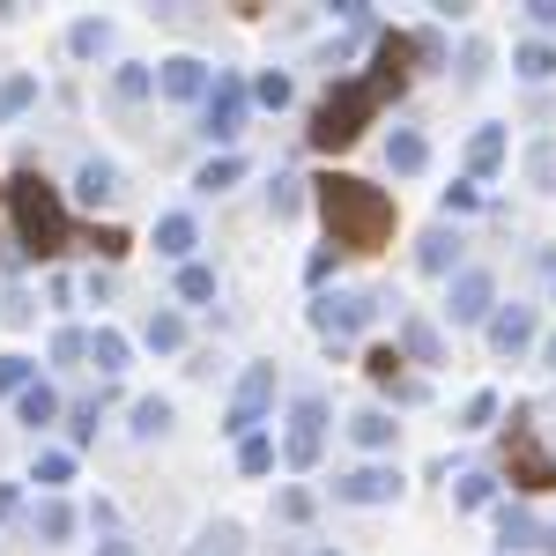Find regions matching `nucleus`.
Masks as SVG:
<instances>
[{"label":"nucleus","instance_id":"obj_1","mask_svg":"<svg viewBox=\"0 0 556 556\" xmlns=\"http://www.w3.org/2000/svg\"><path fill=\"white\" fill-rule=\"evenodd\" d=\"M408 38H379V67L371 75H356V83H334L327 89V104H319V119H312V141L319 149H349L356 134L379 119V104L386 97H401L408 89Z\"/></svg>","mask_w":556,"mask_h":556},{"label":"nucleus","instance_id":"obj_2","mask_svg":"<svg viewBox=\"0 0 556 556\" xmlns=\"http://www.w3.org/2000/svg\"><path fill=\"white\" fill-rule=\"evenodd\" d=\"M319 215H327V245L334 253H371L393 238V193L364 178H319Z\"/></svg>","mask_w":556,"mask_h":556},{"label":"nucleus","instance_id":"obj_3","mask_svg":"<svg viewBox=\"0 0 556 556\" xmlns=\"http://www.w3.org/2000/svg\"><path fill=\"white\" fill-rule=\"evenodd\" d=\"M8 215H15V238H23L30 260H60L67 253V201H60L38 172L8 178Z\"/></svg>","mask_w":556,"mask_h":556},{"label":"nucleus","instance_id":"obj_4","mask_svg":"<svg viewBox=\"0 0 556 556\" xmlns=\"http://www.w3.org/2000/svg\"><path fill=\"white\" fill-rule=\"evenodd\" d=\"M201 134H208V141H238V134H245V83H238L230 67H215L208 97H201Z\"/></svg>","mask_w":556,"mask_h":556},{"label":"nucleus","instance_id":"obj_5","mask_svg":"<svg viewBox=\"0 0 556 556\" xmlns=\"http://www.w3.org/2000/svg\"><path fill=\"white\" fill-rule=\"evenodd\" d=\"M319 445H327V401H319V393H298V401H290L282 460H290V468H319Z\"/></svg>","mask_w":556,"mask_h":556},{"label":"nucleus","instance_id":"obj_6","mask_svg":"<svg viewBox=\"0 0 556 556\" xmlns=\"http://www.w3.org/2000/svg\"><path fill=\"white\" fill-rule=\"evenodd\" d=\"M267 401H275V364H253V371L238 379V393H230V416H223V430H230V438H253L260 416H267Z\"/></svg>","mask_w":556,"mask_h":556},{"label":"nucleus","instance_id":"obj_7","mask_svg":"<svg viewBox=\"0 0 556 556\" xmlns=\"http://www.w3.org/2000/svg\"><path fill=\"white\" fill-rule=\"evenodd\" d=\"M379 319V298L371 290H349V298H319L312 304V327L327 334V342H342V334H364Z\"/></svg>","mask_w":556,"mask_h":556},{"label":"nucleus","instance_id":"obj_8","mask_svg":"<svg viewBox=\"0 0 556 556\" xmlns=\"http://www.w3.org/2000/svg\"><path fill=\"white\" fill-rule=\"evenodd\" d=\"M445 312H453V327H482V319L497 312V282H490V267H460L453 290H445Z\"/></svg>","mask_w":556,"mask_h":556},{"label":"nucleus","instance_id":"obj_9","mask_svg":"<svg viewBox=\"0 0 556 556\" xmlns=\"http://www.w3.org/2000/svg\"><path fill=\"white\" fill-rule=\"evenodd\" d=\"M505 460H513L519 490H556V460L534 445V430H527V416H513V438H505Z\"/></svg>","mask_w":556,"mask_h":556},{"label":"nucleus","instance_id":"obj_10","mask_svg":"<svg viewBox=\"0 0 556 556\" xmlns=\"http://www.w3.org/2000/svg\"><path fill=\"white\" fill-rule=\"evenodd\" d=\"M208 60H193V52H172V60H164V67H156V89H164V97H172V104H201V97H208Z\"/></svg>","mask_w":556,"mask_h":556},{"label":"nucleus","instance_id":"obj_11","mask_svg":"<svg viewBox=\"0 0 556 556\" xmlns=\"http://www.w3.org/2000/svg\"><path fill=\"white\" fill-rule=\"evenodd\" d=\"M334 497L342 505H393L401 497V475L393 468H349V475H334Z\"/></svg>","mask_w":556,"mask_h":556},{"label":"nucleus","instance_id":"obj_12","mask_svg":"<svg viewBox=\"0 0 556 556\" xmlns=\"http://www.w3.org/2000/svg\"><path fill=\"white\" fill-rule=\"evenodd\" d=\"M482 327H490V349H497V356H519V349H534V304H505V312H490Z\"/></svg>","mask_w":556,"mask_h":556},{"label":"nucleus","instance_id":"obj_13","mask_svg":"<svg viewBox=\"0 0 556 556\" xmlns=\"http://www.w3.org/2000/svg\"><path fill=\"white\" fill-rule=\"evenodd\" d=\"M393 356H408V364H445V342H438V327L430 319H401V334H393Z\"/></svg>","mask_w":556,"mask_h":556},{"label":"nucleus","instance_id":"obj_14","mask_svg":"<svg viewBox=\"0 0 556 556\" xmlns=\"http://www.w3.org/2000/svg\"><path fill=\"white\" fill-rule=\"evenodd\" d=\"M416 267L424 275H460V230H424V245H416Z\"/></svg>","mask_w":556,"mask_h":556},{"label":"nucleus","instance_id":"obj_15","mask_svg":"<svg viewBox=\"0 0 556 556\" xmlns=\"http://www.w3.org/2000/svg\"><path fill=\"white\" fill-rule=\"evenodd\" d=\"M193 245H201V230H193V215H186V208L156 215V253H164V260H178V267H186V260H193Z\"/></svg>","mask_w":556,"mask_h":556},{"label":"nucleus","instance_id":"obj_16","mask_svg":"<svg viewBox=\"0 0 556 556\" xmlns=\"http://www.w3.org/2000/svg\"><path fill=\"white\" fill-rule=\"evenodd\" d=\"M386 164H393L401 178H416V172L430 164V141H424L416 127H393V134H386Z\"/></svg>","mask_w":556,"mask_h":556},{"label":"nucleus","instance_id":"obj_17","mask_svg":"<svg viewBox=\"0 0 556 556\" xmlns=\"http://www.w3.org/2000/svg\"><path fill=\"white\" fill-rule=\"evenodd\" d=\"M497 542H505V556L542 549V519L527 513V505H505V519H497Z\"/></svg>","mask_w":556,"mask_h":556},{"label":"nucleus","instance_id":"obj_18","mask_svg":"<svg viewBox=\"0 0 556 556\" xmlns=\"http://www.w3.org/2000/svg\"><path fill=\"white\" fill-rule=\"evenodd\" d=\"M112 193H119V164L89 156L83 172H75V201H89V208H97V201H112Z\"/></svg>","mask_w":556,"mask_h":556},{"label":"nucleus","instance_id":"obj_19","mask_svg":"<svg viewBox=\"0 0 556 556\" xmlns=\"http://www.w3.org/2000/svg\"><path fill=\"white\" fill-rule=\"evenodd\" d=\"M30 534H38V542H67V534H75V505H67V497H38Z\"/></svg>","mask_w":556,"mask_h":556},{"label":"nucleus","instance_id":"obj_20","mask_svg":"<svg viewBox=\"0 0 556 556\" xmlns=\"http://www.w3.org/2000/svg\"><path fill=\"white\" fill-rule=\"evenodd\" d=\"M393 416H386V408H356V416H349V438H356V445H364V453H386V445H393Z\"/></svg>","mask_w":556,"mask_h":556},{"label":"nucleus","instance_id":"obj_21","mask_svg":"<svg viewBox=\"0 0 556 556\" xmlns=\"http://www.w3.org/2000/svg\"><path fill=\"white\" fill-rule=\"evenodd\" d=\"M15 416H23V424H30V430H45V424H52V416H60V393H52V386H45V379H30V386H23V393H15Z\"/></svg>","mask_w":556,"mask_h":556},{"label":"nucleus","instance_id":"obj_22","mask_svg":"<svg viewBox=\"0 0 556 556\" xmlns=\"http://www.w3.org/2000/svg\"><path fill=\"white\" fill-rule=\"evenodd\" d=\"M67 52H75V60H104V52H112V23H104V15H83V23L67 30Z\"/></svg>","mask_w":556,"mask_h":556},{"label":"nucleus","instance_id":"obj_23","mask_svg":"<svg viewBox=\"0 0 556 556\" xmlns=\"http://www.w3.org/2000/svg\"><path fill=\"white\" fill-rule=\"evenodd\" d=\"M505 164V127H475V141H468V172L475 178H490Z\"/></svg>","mask_w":556,"mask_h":556},{"label":"nucleus","instance_id":"obj_24","mask_svg":"<svg viewBox=\"0 0 556 556\" xmlns=\"http://www.w3.org/2000/svg\"><path fill=\"white\" fill-rule=\"evenodd\" d=\"M141 342L156 349V356H178V349H186V319H178V312H149Z\"/></svg>","mask_w":556,"mask_h":556},{"label":"nucleus","instance_id":"obj_25","mask_svg":"<svg viewBox=\"0 0 556 556\" xmlns=\"http://www.w3.org/2000/svg\"><path fill=\"white\" fill-rule=\"evenodd\" d=\"M89 364H97L104 379L127 371V334H119V327H97V334H89Z\"/></svg>","mask_w":556,"mask_h":556},{"label":"nucleus","instance_id":"obj_26","mask_svg":"<svg viewBox=\"0 0 556 556\" xmlns=\"http://www.w3.org/2000/svg\"><path fill=\"white\" fill-rule=\"evenodd\" d=\"M127 430H134V438H164V430H172V401H164V393H141Z\"/></svg>","mask_w":556,"mask_h":556},{"label":"nucleus","instance_id":"obj_27","mask_svg":"<svg viewBox=\"0 0 556 556\" xmlns=\"http://www.w3.org/2000/svg\"><path fill=\"white\" fill-rule=\"evenodd\" d=\"M513 67L527 75V83H549V75H556V45H549V38H527V45L513 52Z\"/></svg>","mask_w":556,"mask_h":556},{"label":"nucleus","instance_id":"obj_28","mask_svg":"<svg viewBox=\"0 0 556 556\" xmlns=\"http://www.w3.org/2000/svg\"><path fill=\"white\" fill-rule=\"evenodd\" d=\"M238 178H245V156H230V149H223V156H208V164H201V178H193V186H201V193H230Z\"/></svg>","mask_w":556,"mask_h":556},{"label":"nucleus","instance_id":"obj_29","mask_svg":"<svg viewBox=\"0 0 556 556\" xmlns=\"http://www.w3.org/2000/svg\"><path fill=\"white\" fill-rule=\"evenodd\" d=\"M30 482H45V497H60V482H75V453H38V468H30Z\"/></svg>","mask_w":556,"mask_h":556},{"label":"nucleus","instance_id":"obj_30","mask_svg":"<svg viewBox=\"0 0 556 556\" xmlns=\"http://www.w3.org/2000/svg\"><path fill=\"white\" fill-rule=\"evenodd\" d=\"M30 104H38V75H8V83H0V127H8L15 112H30Z\"/></svg>","mask_w":556,"mask_h":556},{"label":"nucleus","instance_id":"obj_31","mask_svg":"<svg viewBox=\"0 0 556 556\" xmlns=\"http://www.w3.org/2000/svg\"><path fill=\"white\" fill-rule=\"evenodd\" d=\"M208 298H215V267L186 260V267H178V304H208Z\"/></svg>","mask_w":556,"mask_h":556},{"label":"nucleus","instance_id":"obj_32","mask_svg":"<svg viewBox=\"0 0 556 556\" xmlns=\"http://www.w3.org/2000/svg\"><path fill=\"white\" fill-rule=\"evenodd\" d=\"M149 89H156V75H149V67H141V60H127V67H119V75H112V97H119V104H141V97H149Z\"/></svg>","mask_w":556,"mask_h":556},{"label":"nucleus","instance_id":"obj_33","mask_svg":"<svg viewBox=\"0 0 556 556\" xmlns=\"http://www.w3.org/2000/svg\"><path fill=\"white\" fill-rule=\"evenodd\" d=\"M267 468H275V438H260V430L238 438V475H267Z\"/></svg>","mask_w":556,"mask_h":556},{"label":"nucleus","instance_id":"obj_34","mask_svg":"<svg viewBox=\"0 0 556 556\" xmlns=\"http://www.w3.org/2000/svg\"><path fill=\"white\" fill-rule=\"evenodd\" d=\"M193 556H245V534H238V527L223 519V527H208V534L193 542Z\"/></svg>","mask_w":556,"mask_h":556},{"label":"nucleus","instance_id":"obj_35","mask_svg":"<svg viewBox=\"0 0 556 556\" xmlns=\"http://www.w3.org/2000/svg\"><path fill=\"white\" fill-rule=\"evenodd\" d=\"M245 97H260L267 112H282V104H290V75H282V67H267V75H260V83L245 89Z\"/></svg>","mask_w":556,"mask_h":556},{"label":"nucleus","instance_id":"obj_36","mask_svg":"<svg viewBox=\"0 0 556 556\" xmlns=\"http://www.w3.org/2000/svg\"><path fill=\"white\" fill-rule=\"evenodd\" d=\"M83 356H89L83 327H60V334H52V364H83Z\"/></svg>","mask_w":556,"mask_h":556},{"label":"nucleus","instance_id":"obj_37","mask_svg":"<svg viewBox=\"0 0 556 556\" xmlns=\"http://www.w3.org/2000/svg\"><path fill=\"white\" fill-rule=\"evenodd\" d=\"M267 201H275V215H298L304 208V178H275V186H267Z\"/></svg>","mask_w":556,"mask_h":556},{"label":"nucleus","instance_id":"obj_38","mask_svg":"<svg viewBox=\"0 0 556 556\" xmlns=\"http://www.w3.org/2000/svg\"><path fill=\"white\" fill-rule=\"evenodd\" d=\"M482 75H490V45L468 38V45H460V83H482Z\"/></svg>","mask_w":556,"mask_h":556},{"label":"nucleus","instance_id":"obj_39","mask_svg":"<svg viewBox=\"0 0 556 556\" xmlns=\"http://www.w3.org/2000/svg\"><path fill=\"white\" fill-rule=\"evenodd\" d=\"M275 519L304 527V519H312V490H282V497H275Z\"/></svg>","mask_w":556,"mask_h":556},{"label":"nucleus","instance_id":"obj_40","mask_svg":"<svg viewBox=\"0 0 556 556\" xmlns=\"http://www.w3.org/2000/svg\"><path fill=\"white\" fill-rule=\"evenodd\" d=\"M468 208H482V186H475V178L445 186V215H468Z\"/></svg>","mask_w":556,"mask_h":556},{"label":"nucleus","instance_id":"obj_41","mask_svg":"<svg viewBox=\"0 0 556 556\" xmlns=\"http://www.w3.org/2000/svg\"><path fill=\"white\" fill-rule=\"evenodd\" d=\"M490 416H497V393H475L468 408H460V430H490Z\"/></svg>","mask_w":556,"mask_h":556},{"label":"nucleus","instance_id":"obj_42","mask_svg":"<svg viewBox=\"0 0 556 556\" xmlns=\"http://www.w3.org/2000/svg\"><path fill=\"white\" fill-rule=\"evenodd\" d=\"M527 178H534L542 193H556V149H534V156H527Z\"/></svg>","mask_w":556,"mask_h":556},{"label":"nucleus","instance_id":"obj_43","mask_svg":"<svg viewBox=\"0 0 556 556\" xmlns=\"http://www.w3.org/2000/svg\"><path fill=\"white\" fill-rule=\"evenodd\" d=\"M30 386V356H0V393H23Z\"/></svg>","mask_w":556,"mask_h":556},{"label":"nucleus","instance_id":"obj_44","mask_svg":"<svg viewBox=\"0 0 556 556\" xmlns=\"http://www.w3.org/2000/svg\"><path fill=\"white\" fill-rule=\"evenodd\" d=\"M490 505V475H460V513H482Z\"/></svg>","mask_w":556,"mask_h":556},{"label":"nucleus","instance_id":"obj_45","mask_svg":"<svg viewBox=\"0 0 556 556\" xmlns=\"http://www.w3.org/2000/svg\"><path fill=\"white\" fill-rule=\"evenodd\" d=\"M67 416H75V445H89V438H97V401H75V408H67Z\"/></svg>","mask_w":556,"mask_h":556},{"label":"nucleus","instance_id":"obj_46","mask_svg":"<svg viewBox=\"0 0 556 556\" xmlns=\"http://www.w3.org/2000/svg\"><path fill=\"white\" fill-rule=\"evenodd\" d=\"M393 364H401L393 349H371V356H364V371H371V379H379V386H401V379H393Z\"/></svg>","mask_w":556,"mask_h":556},{"label":"nucleus","instance_id":"obj_47","mask_svg":"<svg viewBox=\"0 0 556 556\" xmlns=\"http://www.w3.org/2000/svg\"><path fill=\"white\" fill-rule=\"evenodd\" d=\"M534 23H542V30H556V0H534Z\"/></svg>","mask_w":556,"mask_h":556},{"label":"nucleus","instance_id":"obj_48","mask_svg":"<svg viewBox=\"0 0 556 556\" xmlns=\"http://www.w3.org/2000/svg\"><path fill=\"white\" fill-rule=\"evenodd\" d=\"M97 556H134V542H119V534H112V542H97Z\"/></svg>","mask_w":556,"mask_h":556},{"label":"nucleus","instance_id":"obj_49","mask_svg":"<svg viewBox=\"0 0 556 556\" xmlns=\"http://www.w3.org/2000/svg\"><path fill=\"white\" fill-rule=\"evenodd\" d=\"M0 519H15V482H0Z\"/></svg>","mask_w":556,"mask_h":556},{"label":"nucleus","instance_id":"obj_50","mask_svg":"<svg viewBox=\"0 0 556 556\" xmlns=\"http://www.w3.org/2000/svg\"><path fill=\"white\" fill-rule=\"evenodd\" d=\"M542 364H549V371H556V334H549V342H542Z\"/></svg>","mask_w":556,"mask_h":556},{"label":"nucleus","instance_id":"obj_51","mask_svg":"<svg viewBox=\"0 0 556 556\" xmlns=\"http://www.w3.org/2000/svg\"><path fill=\"white\" fill-rule=\"evenodd\" d=\"M312 556H334V549H312Z\"/></svg>","mask_w":556,"mask_h":556}]
</instances>
